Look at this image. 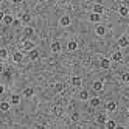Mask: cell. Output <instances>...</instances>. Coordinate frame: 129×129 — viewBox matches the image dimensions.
<instances>
[{
  "instance_id": "cell-18",
  "label": "cell",
  "mask_w": 129,
  "mask_h": 129,
  "mask_svg": "<svg viewBox=\"0 0 129 129\" xmlns=\"http://www.w3.org/2000/svg\"><path fill=\"white\" fill-rule=\"evenodd\" d=\"M123 59V54H121V51H115L114 54H112V61H115V62H120Z\"/></svg>"
},
{
  "instance_id": "cell-22",
  "label": "cell",
  "mask_w": 129,
  "mask_h": 129,
  "mask_svg": "<svg viewBox=\"0 0 129 129\" xmlns=\"http://www.w3.org/2000/svg\"><path fill=\"white\" fill-rule=\"evenodd\" d=\"M118 13H120V16H123V17H126L127 14H129V10H127V6H120V10H118Z\"/></svg>"
},
{
  "instance_id": "cell-27",
  "label": "cell",
  "mask_w": 129,
  "mask_h": 129,
  "mask_svg": "<svg viewBox=\"0 0 129 129\" xmlns=\"http://www.w3.org/2000/svg\"><path fill=\"white\" fill-rule=\"evenodd\" d=\"M64 90V84H61V82H58V84H54V92H62Z\"/></svg>"
},
{
  "instance_id": "cell-9",
  "label": "cell",
  "mask_w": 129,
  "mask_h": 129,
  "mask_svg": "<svg viewBox=\"0 0 129 129\" xmlns=\"http://www.w3.org/2000/svg\"><path fill=\"white\" fill-rule=\"evenodd\" d=\"M89 103H90L92 107H98V106L101 104V100H100L98 96H93V98H90V100H89Z\"/></svg>"
},
{
  "instance_id": "cell-12",
  "label": "cell",
  "mask_w": 129,
  "mask_h": 129,
  "mask_svg": "<svg viewBox=\"0 0 129 129\" xmlns=\"http://www.w3.org/2000/svg\"><path fill=\"white\" fill-rule=\"evenodd\" d=\"M106 121H107V118H106V115H104V114L96 115V123H98V124H106Z\"/></svg>"
},
{
  "instance_id": "cell-19",
  "label": "cell",
  "mask_w": 129,
  "mask_h": 129,
  "mask_svg": "<svg viewBox=\"0 0 129 129\" xmlns=\"http://www.w3.org/2000/svg\"><path fill=\"white\" fill-rule=\"evenodd\" d=\"M95 33H96L98 36H104V34H106V28H104L103 25H98L96 28H95Z\"/></svg>"
},
{
  "instance_id": "cell-31",
  "label": "cell",
  "mask_w": 129,
  "mask_h": 129,
  "mask_svg": "<svg viewBox=\"0 0 129 129\" xmlns=\"http://www.w3.org/2000/svg\"><path fill=\"white\" fill-rule=\"evenodd\" d=\"M13 2H14V3H22L23 0H13Z\"/></svg>"
},
{
  "instance_id": "cell-11",
  "label": "cell",
  "mask_w": 129,
  "mask_h": 129,
  "mask_svg": "<svg viewBox=\"0 0 129 129\" xmlns=\"http://www.w3.org/2000/svg\"><path fill=\"white\" fill-rule=\"evenodd\" d=\"M81 84H82V79H81L79 76H73V78H72V86H75V87H81Z\"/></svg>"
},
{
  "instance_id": "cell-26",
  "label": "cell",
  "mask_w": 129,
  "mask_h": 129,
  "mask_svg": "<svg viewBox=\"0 0 129 129\" xmlns=\"http://www.w3.org/2000/svg\"><path fill=\"white\" fill-rule=\"evenodd\" d=\"M33 33H34V30L31 28V26H26V28H25V36H26V38L33 36Z\"/></svg>"
},
{
  "instance_id": "cell-8",
  "label": "cell",
  "mask_w": 129,
  "mask_h": 129,
  "mask_svg": "<svg viewBox=\"0 0 129 129\" xmlns=\"http://www.w3.org/2000/svg\"><path fill=\"white\" fill-rule=\"evenodd\" d=\"M100 67L101 69H104V70H107L109 67H110V59H107V58H103L100 61Z\"/></svg>"
},
{
  "instance_id": "cell-2",
  "label": "cell",
  "mask_w": 129,
  "mask_h": 129,
  "mask_svg": "<svg viewBox=\"0 0 129 129\" xmlns=\"http://www.w3.org/2000/svg\"><path fill=\"white\" fill-rule=\"evenodd\" d=\"M61 50H62V45H61V42H59V41L51 42V51H53V53H59Z\"/></svg>"
},
{
  "instance_id": "cell-4",
  "label": "cell",
  "mask_w": 129,
  "mask_h": 129,
  "mask_svg": "<svg viewBox=\"0 0 129 129\" xmlns=\"http://www.w3.org/2000/svg\"><path fill=\"white\" fill-rule=\"evenodd\" d=\"M10 107H11V101H2V103H0V110H2V112H8Z\"/></svg>"
},
{
  "instance_id": "cell-28",
  "label": "cell",
  "mask_w": 129,
  "mask_h": 129,
  "mask_svg": "<svg viewBox=\"0 0 129 129\" xmlns=\"http://www.w3.org/2000/svg\"><path fill=\"white\" fill-rule=\"evenodd\" d=\"M121 79H123V82H126V84H129V73L126 72V73H123L121 75Z\"/></svg>"
},
{
  "instance_id": "cell-15",
  "label": "cell",
  "mask_w": 129,
  "mask_h": 129,
  "mask_svg": "<svg viewBox=\"0 0 129 129\" xmlns=\"http://www.w3.org/2000/svg\"><path fill=\"white\" fill-rule=\"evenodd\" d=\"M20 20H22V23H28V22L31 20V14H28V13H23V14L20 16Z\"/></svg>"
},
{
  "instance_id": "cell-23",
  "label": "cell",
  "mask_w": 129,
  "mask_h": 129,
  "mask_svg": "<svg viewBox=\"0 0 129 129\" xmlns=\"http://www.w3.org/2000/svg\"><path fill=\"white\" fill-rule=\"evenodd\" d=\"M67 48H69L70 51H75V50L78 48V44H76L75 41H70V42L67 44Z\"/></svg>"
},
{
  "instance_id": "cell-1",
  "label": "cell",
  "mask_w": 129,
  "mask_h": 129,
  "mask_svg": "<svg viewBox=\"0 0 129 129\" xmlns=\"http://www.w3.org/2000/svg\"><path fill=\"white\" fill-rule=\"evenodd\" d=\"M14 20H16V19H14L11 14H5V16L2 17V22H3L5 25H13V23H14Z\"/></svg>"
},
{
  "instance_id": "cell-32",
  "label": "cell",
  "mask_w": 129,
  "mask_h": 129,
  "mask_svg": "<svg viewBox=\"0 0 129 129\" xmlns=\"http://www.w3.org/2000/svg\"><path fill=\"white\" fill-rule=\"evenodd\" d=\"M127 115H129V109H127Z\"/></svg>"
},
{
  "instance_id": "cell-29",
  "label": "cell",
  "mask_w": 129,
  "mask_h": 129,
  "mask_svg": "<svg viewBox=\"0 0 129 129\" xmlns=\"http://www.w3.org/2000/svg\"><path fill=\"white\" fill-rule=\"evenodd\" d=\"M6 56H8V51H6L5 48H2V50H0V58H2V59H6Z\"/></svg>"
},
{
  "instance_id": "cell-5",
  "label": "cell",
  "mask_w": 129,
  "mask_h": 129,
  "mask_svg": "<svg viewBox=\"0 0 129 129\" xmlns=\"http://www.w3.org/2000/svg\"><path fill=\"white\" fill-rule=\"evenodd\" d=\"M33 48H34V42H31V41H28V39L23 41V50H25V51H31Z\"/></svg>"
},
{
  "instance_id": "cell-3",
  "label": "cell",
  "mask_w": 129,
  "mask_h": 129,
  "mask_svg": "<svg viewBox=\"0 0 129 129\" xmlns=\"http://www.w3.org/2000/svg\"><path fill=\"white\" fill-rule=\"evenodd\" d=\"M127 45H129V39H127V36H121V38L118 39V47L124 48V47H127Z\"/></svg>"
},
{
  "instance_id": "cell-6",
  "label": "cell",
  "mask_w": 129,
  "mask_h": 129,
  "mask_svg": "<svg viewBox=\"0 0 129 129\" xmlns=\"http://www.w3.org/2000/svg\"><path fill=\"white\" fill-rule=\"evenodd\" d=\"M13 61L17 62V64L22 62V61H23V53H22V51H16V53L13 54Z\"/></svg>"
},
{
  "instance_id": "cell-7",
  "label": "cell",
  "mask_w": 129,
  "mask_h": 129,
  "mask_svg": "<svg viewBox=\"0 0 129 129\" xmlns=\"http://www.w3.org/2000/svg\"><path fill=\"white\" fill-rule=\"evenodd\" d=\"M89 20L93 22V23H98V22L101 20V14H98V13H92V14L89 16Z\"/></svg>"
},
{
  "instance_id": "cell-21",
  "label": "cell",
  "mask_w": 129,
  "mask_h": 129,
  "mask_svg": "<svg viewBox=\"0 0 129 129\" xmlns=\"http://www.w3.org/2000/svg\"><path fill=\"white\" fill-rule=\"evenodd\" d=\"M93 90H95V92L103 90V81H95V82H93Z\"/></svg>"
},
{
  "instance_id": "cell-17",
  "label": "cell",
  "mask_w": 129,
  "mask_h": 129,
  "mask_svg": "<svg viewBox=\"0 0 129 129\" xmlns=\"http://www.w3.org/2000/svg\"><path fill=\"white\" fill-rule=\"evenodd\" d=\"M28 56H30V59H31V61H36V59L39 58V51L36 50V48H33V50L30 51V54H28Z\"/></svg>"
},
{
  "instance_id": "cell-30",
  "label": "cell",
  "mask_w": 129,
  "mask_h": 129,
  "mask_svg": "<svg viewBox=\"0 0 129 129\" xmlns=\"http://www.w3.org/2000/svg\"><path fill=\"white\" fill-rule=\"evenodd\" d=\"M78 118H79V114H78V112H73V114H72V121H76Z\"/></svg>"
},
{
  "instance_id": "cell-20",
  "label": "cell",
  "mask_w": 129,
  "mask_h": 129,
  "mask_svg": "<svg viewBox=\"0 0 129 129\" xmlns=\"http://www.w3.org/2000/svg\"><path fill=\"white\" fill-rule=\"evenodd\" d=\"M19 103H20V96L17 95V93L11 95V104H13V106H17V104H19Z\"/></svg>"
},
{
  "instance_id": "cell-10",
  "label": "cell",
  "mask_w": 129,
  "mask_h": 129,
  "mask_svg": "<svg viewBox=\"0 0 129 129\" xmlns=\"http://www.w3.org/2000/svg\"><path fill=\"white\" fill-rule=\"evenodd\" d=\"M106 109L109 110V112H114V110L117 109V103H115V101H107V103H106Z\"/></svg>"
},
{
  "instance_id": "cell-13",
  "label": "cell",
  "mask_w": 129,
  "mask_h": 129,
  "mask_svg": "<svg viewBox=\"0 0 129 129\" xmlns=\"http://www.w3.org/2000/svg\"><path fill=\"white\" fill-rule=\"evenodd\" d=\"M93 13L103 14V13H104V6H103V5H100V3H95V5H93Z\"/></svg>"
},
{
  "instance_id": "cell-25",
  "label": "cell",
  "mask_w": 129,
  "mask_h": 129,
  "mask_svg": "<svg viewBox=\"0 0 129 129\" xmlns=\"http://www.w3.org/2000/svg\"><path fill=\"white\" fill-rule=\"evenodd\" d=\"M106 127L107 129H115L117 127V123L114 121V120H107V121H106Z\"/></svg>"
},
{
  "instance_id": "cell-33",
  "label": "cell",
  "mask_w": 129,
  "mask_h": 129,
  "mask_svg": "<svg viewBox=\"0 0 129 129\" xmlns=\"http://www.w3.org/2000/svg\"><path fill=\"white\" fill-rule=\"evenodd\" d=\"M2 2H3V0H2Z\"/></svg>"
},
{
  "instance_id": "cell-14",
  "label": "cell",
  "mask_w": 129,
  "mask_h": 129,
  "mask_svg": "<svg viewBox=\"0 0 129 129\" xmlns=\"http://www.w3.org/2000/svg\"><path fill=\"white\" fill-rule=\"evenodd\" d=\"M59 23H61L62 26H69V25H70V17H69V16H62L61 20H59Z\"/></svg>"
},
{
  "instance_id": "cell-24",
  "label": "cell",
  "mask_w": 129,
  "mask_h": 129,
  "mask_svg": "<svg viewBox=\"0 0 129 129\" xmlns=\"http://www.w3.org/2000/svg\"><path fill=\"white\" fill-rule=\"evenodd\" d=\"M79 98H81L82 101L89 100V98H90V96H89V92H87V90H81V92H79Z\"/></svg>"
},
{
  "instance_id": "cell-16",
  "label": "cell",
  "mask_w": 129,
  "mask_h": 129,
  "mask_svg": "<svg viewBox=\"0 0 129 129\" xmlns=\"http://www.w3.org/2000/svg\"><path fill=\"white\" fill-rule=\"evenodd\" d=\"M33 95H34V90H33L31 87H26V89L23 90V96H25V98H31Z\"/></svg>"
}]
</instances>
